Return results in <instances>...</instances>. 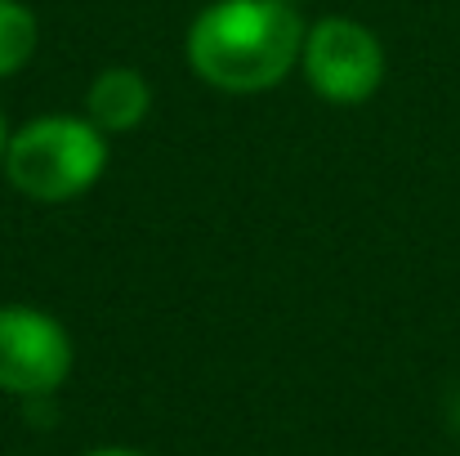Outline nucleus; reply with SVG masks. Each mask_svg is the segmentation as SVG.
I'll use <instances>...</instances> for the list:
<instances>
[{"instance_id": "nucleus-6", "label": "nucleus", "mask_w": 460, "mask_h": 456, "mask_svg": "<svg viewBox=\"0 0 460 456\" xmlns=\"http://www.w3.org/2000/svg\"><path fill=\"white\" fill-rule=\"evenodd\" d=\"M40 45V22L22 0H0V81L18 76Z\"/></svg>"}, {"instance_id": "nucleus-8", "label": "nucleus", "mask_w": 460, "mask_h": 456, "mask_svg": "<svg viewBox=\"0 0 460 456\" xmlns=\"http://www.w3.org/2000/svg\"><path fill=\"white\" fill-rule=\"evenodd\" d=\"M4 148H9V126H4V112H0V165H4Z\"/></svg>"}, {"instance_id": "nucleus-3", "label": "nucleus", "mask_w": 460, "mask_h": 456, "mask_svg": "<svg viewBox=\"0 0 460 456\" xmlns=\"http://www.w3.org/2000/svg\"><path fill=\"white\" fill-rule=\"evenodd\" d=\"M300 72H305L308 90L322 103L353 108V103H367L380 90V81H385V45H380V36L367 22L331 13V18H317L305 31Z\"/></svg>"}, {"instance_id": "nucleus-7", "label": "nucleus", "mask_w": 460, "mask_h": 456, "mask_svg": "<svg viewBox=\"0 0 460 456\" xmlns=\"http://www.w3.org/2000/svg\"><path fill=\"white\" fill-rule=\"evenodd\" d=\"M85 456H144V452H135V448H94Z\"/></svg>"}, {"instance_id": "nucleus-1", "label": "nucleus", "mask_w": 460, "mask_h": 456, "mask_svg": "<svg viewBox=\"0 0 460 456\" xmlns=\"http://www.w3.org/2000/svg\"><path fill=\"white\" fill-rule=\"evenodd\" d=\"M308 22L291 0H215L188 27V67L224 94L273 90L300 67Z\"/></svg>"}, {"instance_id": "nucleus-4", "label": "nucleus", "mask_w": 460, "mask_h": 456, "mask_svg": "<svg viewBox=\"0 0 460 456\" xmlns=\"http://www.w3.org/2000/svg\"><path fill=\"white\" fill-rule=\"evenodd\" d=\"M67 326L36 304H0V389L13 398H49L72 376Z\"/></svg>"}, {"instance_id": "nucleus-5", "label": "nucleus", "mask_w": 460, "mask_h": 456, "mask_svg": "<svg viewBox=\"0 0 460 456\" xmlns=\"http://www.w3.org/2000/svg\"><path fill=\"white\" fill-rule=\"evenodd\" d=\"M153 112V85L139 67H103L85 90V117L112 139L130 135Z\"/></svg>"}, {"instance_id": "nucleus-2", "label": "nucleus", "mask_w": 460, "mask_h": 456, "mask_svg": "<svg viewBox=\"0 0 460 456\" xmlns=\"http://www.w3.org/2000/svg\"><path fill=\"white\" fill-rule=\"evenodd\" d=\"M108 170V135L90 117L49 112L9 135L4 179L45 206L85 197Z\"/></svg>"}]
</instances>
